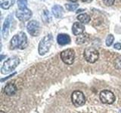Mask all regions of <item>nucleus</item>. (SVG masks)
I'll list each match as a JSON object with an SVG mask.
<instances>
[{"instance_id":"f257e3e1","label":"nucleus","mask_w":121,"mask_h":113,"mask_svg":"<svg viewBox=\"0 0 121 113\" xmlns=\"http://www.w3.org/2000/svg\"><path fill=\"white\" fill-rule=\"evenodd\" d=\"M27 37H26L25 32H20L16 35H14L10 41V47L11 49H25L27 47Z\"/></svg>"},{"instance_id":"f03ea898","label":"nucleus","mask_w":121,"mask_h":113,"mask_svg":"<svg viewBox=\"0 0 121 113\" xmlns=\"http://www.w3.org/2000/svg\"><path fill=\"white\" fill-rule=\"evenodd\" d=\"M19 63H20V59L17 56H12V57L9 58L4 63L3 66L1 68L2 74L6 75L11 73L16 69Z\"/></svg>"},{"instance_id":"7ed1b4c3","label":"nucleus","mask_w":121,"mask_h":113,"mask_svg":"<svg viewBox=\"0 0 121 113\" xmlns=\"http://www.w3.org/2000/svg\"><path fill=\"white\" fill-rule=\"evenodd\" d=\"M53 42V36L51 34L45 36L41 39L39 44V55H45L48 52Z\"/></svg>"},{"instance_id":"20e7f679","label":"nucleus","mask_w":121,"mask_h":113,"mask_svg":"<svg viewBox=\"0 0 121 113\" xmlns=\"http://www.w3.org/2000/svg\"><path fill=\"white\" fill-rule=\"evenodd\" d=\"M84 57L87 62L95 63L99 58V53L94 48H87L84 51Z\"/></svg>"},{"instance_id":"39448f33","label":"nucleus","mask_w":121,"mask_h":113,"mask_svg":"<svg viewBox=\"0 0 121 113\" xmlns=\"http://www.w3.org/2000/svg\"><path fill=\"white\" fill-rule=\"evenodd\" d=\"M60 59L67 65H72L75 60V52L73 49L68 48L61 51L60 53Z\"/></svg>"},{"instance_id":"423d86ee","label":"nucleus","mask_w":121,"mask_h":113,"mask_svg":"<svg viewBox=\"0 0 121 113\" xmlns=\"http://www.w3.org/2000/svg\"><path fill=\"white\" fill-rule=\"evenodd\" d=\"M71 100L73 104L77 107L82 106L86 103V97L80 90H75L71 95Z\"/></svg>"},{"instance_id":"0eeeda50","label":"nucleus","mask_w":121,"mask_h":113,"mask_svg":"<svg viewBox=\"0 0 121 113\" xmlns=\"http://www.w3.org/2000/svg\"><path fill=\"white\" fill-rule=\"evenodd\" d=\"M100 100L103 103L105 104H112L114 103L116 100L115 95L113 92L108 90H102L100 93Z\"/></svg>"},{"instance_id":"6e6552de","label":"nucleus","mask_w":121,"mask_h":113,"mask_svg":"<svg viewBox=\"0 0 121 113\" xmlns=\"http://www.w3.org/2000/svg\"><path fill=\"white\" fill-rule=\"evenodd\" d=\"M28 32L33 36H38L40 32V27L39 22L36 20H30L26 26Z\"/></svg>"},{"instance_id":"1a4fd4ad","label":"nucleus","mask_w":121,"mask_h":113,"mask_svg":"<svg viewBox=\"0 0 121 113\" xmlns=\"http://www.w3.org/2000/svg\"><path fill=\"white\" fill-rule=\"evenodd\" d=\"M16 17L21 21H26L32 17V11L28 8L19 9L16 11Z\"/></svg>"},{"instance_id":"9d476101","label":"nucleus","mask_w":121,"mask_h":113,"mask_svg":"<svg viewBox=\"0 0 121 113\" xmlns=\"http://www.w3.org/2000/svg\"><path fill=\"white\" fill-rule=\"evenodd\" d=\"M12 20V14H9L5 19V22L3 24V27H2V36L4 39H7L8 36H9V30L11 26V23Z\"/></svg>"},{"instance_id":"9b49d317","label":"nucleus","mask_w":121,"mask_h":113,"mask_svg":"<svg viewBox=\"0 0 121 113\" xmlns=\"http://www.w3.org/2000/svg\"><path fill=\"white\" fill-rule=\"evenodd\" d=\"M84 31H85V26L82 23L76 22L73 24V26H72V32H73V35L77 36L83 33Z\"/></svg>"},{"instance_id":"f8f14e48","label":"nucleus","mask_w":121,"mask_h":113,"mask_svg":"<svg viewBox=\"0 0 121 113\" xmlns=\"http://www.w3.org/2000/svg\"><path fill=\"white\" fill-rule=\"evenodd\" d=\"M17 88L13 83H9L4 88V92L8 96H13L16 93Z\"/></svg>"},{"instance_id":"ddd939ff","label":"nucleus","mask_w":121,"mask_h":113,"mask_svg":"<svg viewBox=\"0 0 121 113\" xmlns=\"http://www.w3.org/2000/svg\"><path fill=\"white\" fill-rule=\"evenodd\" d=\"M57 41L60 45H66L70 42V37L67 34H59L57 37Z\"/></svg>"},{"instance_id":"4468645a","label":"nucleus","mask_w":121,"mask_h":113,"mask_svg":"<svg viewBox=\"0 0 121 113\" xmlns=\"http://www.w3.org/2000/svg\"><path fill=\"white\" fill-rule=\"evenodd\" d=\"M52 12L56 18H60L63 17L64 9L61 6H60L58 5H55L52 8Z\"/></svg>"},{"instance_id":"2eb2a0df","label":"nucleus","mask_w":121,"mask_h":113,"mask_svg":"<svg viewBox=\"0 0 121 113\" xmlns=\"http://www.w3.org/2000/svg\"><path fill=\"white\" fill-rule=\"evenodd\" d=\"M89 37V34L83 32V33L80 34V35H79V36H77V39H76V42H77V44H83V43H85V42H86L87 41H88Z\"/></svg>"},{"instance_id":"dca6fc26","label":"nucleus","mask_w":121,"mask_h":113,"mask_svg":"<svg viewBox=\"0 0 121 113\" xmlns=\"http://www.w3.org/2000/svg\"><path fill=\"white\" fill-rule=\"evenodd\" d=\"M77 19L78 20L82 23V24H88V23H89L91 18L89 17V15H88L87 14H79L77 16Z\"/></svg>"},{"instance_id":"f3484780","label":"nucleus","mask_w":121,"mask_h":113,"mask_svg":"<svg viewBox=\"0 0 121 113\" xmlns=\"http://www.w3.org/2000/svg\"><path fill=\"white\" fill-rule=\"evenodd\" d=\"M14 3V0H3L1 3V7L3 9H9Z\"/></svg>"},{"instance_id":"a211bd4d","label":"nucleus","mask_w":121,"mask_h":113,"mask_svg":"<svg viewBox=\"0 0 121 113\" xmlns=\"http://www.w3.org/2000/svg\"><path fill=\"white\" fill-rule=\"evenodd\" d=\"M17 5L19 9H25L27 8V0H17Z\"/></svg>"},{"instance_id":"6ab92c4d","label":"nucleus","mask_w":121,"mask_h":113,"mask_svg":"<svg viewBox=\"0 0 121 113\" xmlns=\"http://www.w3.org/2000/svg\"><path fill=\"white\" fill-rule=\"evenodd\" d=\"M113 41H114V37H113V35H111V34H109V35L107 36V38H106V45L107 46H111V45L113 44Z\"/></svg>"},{"instance_id":"aec40b11","label":"nucleus","mask_w":121,"mask_h":113,"mask_svg":"<svg viewBox=\"0 0 121 113\" xmlns=\"http://www.w3.org/2000/svg\"><path fill=\"white\" fill-rule=\"evenodd\" d=\"M78 5L77 4H66L65 5V8L70 11H73L74 10H76L78 8Z\"/></svg>"},{"instance_id":"412c9836","label":"nucleus","mask_w":121,"mask_h":113,"mask_svg":"<svg viewBox=\"0 0 121 113\" xmlns=\"http://www.w3.org/2000/svg\"><path fill=\"white\" fill-rule=\"evenodd\" d=\"M114 67L117 69H121V56H118L115 59L114 61Z\"/></svg>"},{"instance_id":"4be33fe9","label":"nucleus","mask_w":121,"mask_h":113,"mask_svg":"<svg viewBox=\"0 0 121 113\" xmlns=\"http://www.w3.org/2000/svg\"><path fill=\"white\" fill-rule=\"evenodd\" d=\"M43 18H44V20L45 22H49L51 20V15L49 14L48 11H47V10H45L44 11V14H43Z\"/></svg>"},{"instance_id":"5701e85b","label":"nucleus","mask_w":121,"mask_h":113,"mask_svg":"<svg viewBox=\"0 0 121 113\" xmlns=\"http://www.w3.org/2000/svg\"><path fill=\"white\" fill-rule=\"evenodd\" d=\"M102 1H103V2L106 5L111 6V5H113V3H114L115 0H102Z\"/></svg>"},{"instance_id":"b1692460","label":"nucleus","mask_w":121,"mask_h":113,"mask_svg":"<svg viewBox=\"0 0 121 113\" xmlns=\"http://www.w3.org/2000/svg\"><path fill=\"white\" fill-rule=\"evenodd\" d=\"M113 48H114L115 49H117V50H120L121 49V44L120 43H116V44H114V45H113Z\"/></svg>"},{"instance_id":"393cba45","label":"nucleus","mask_w":121,"mask_h":113,"mask_svg":"<svg viewBox=\"0 0 121 113\" xmlns=\"http://www.w3.org/2000/svg\"><path fill=\"white\" fill-rule=\"evenodd\" d=\"M15 74H16V73H13V74H11V75H9V76H8V77H6V78H2V79H1V81L2 82H3L4 81H5V80H7V79H9V78H10L11 77H12V76H14V75H15Z\"/></svg>"},{"instance_id":"a878e982","label":"nucleus","mask_w":121,"mask_h":113,"mask_svg":"<svg viewBox=\"0 0 121 113\" xmlns=\"http://www.w3.org/2000/svg\"><path fill=\"white\" fill-rule=\"evenodd\" d=\"M82 2H91L92 0H82Z\"/></svg>"},{"instance_id":"bb28decb","label":"nucleus","mask_w":121,"mask_h":113,"mask_svg":"<svg viewBox=\"0 0 121 113\" xmlns=\"http://www.w3.org/2000/svg\"><path fill=\"white\" fill-rule=\"evenodd\" d=\"M70 1L72 2H77V0H70Z\"/></svg>"},{"instance_id":"cd10ccee","label":"nucleus","mask_w":121,"mask_h":113,"mask_svg":"<svg viewBox=\"0 0 121 113\" xmlns=\"http://www.w3.org/2000/svg\"><path fill=\"white\" fill-rule=\"evenodd\" d=\"M0 113H5V112H3V111H0Z\"/></svg>"}]
</instances>
